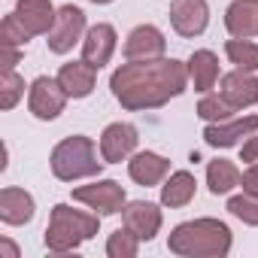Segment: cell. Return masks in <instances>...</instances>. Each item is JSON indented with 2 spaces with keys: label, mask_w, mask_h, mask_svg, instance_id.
Listing matches in <instances>:
<instances>
[{
  "label": "cell",
  "mask_w": 258,
  "mask_h": 258,
  "mask_svg": "<svg viewBox=\"0 0 258 258\" xmlns=\"http://www.w3.org/2000/svg\"><path fill=\"white\" fill-rule=\"evenodd\" d=\"M161 222H164V216H161L158 204H149V201H131L121 210V225L127 231H134L140 240H152L161 231Z\"/></svg>",
  "instance_id": "obj_14"
},
{
  "label": "cell",
  "mask_w": 258,
  "mask_h": 258,
  "mask_svg": "<svg viewBox=\"0 0 258 258\" xmlns=\"http://www.w3.org/2000/svg\"><path fill=\"white\" fill-rule=\"evenodd\" d=\"M240 176H243V173H240L237 164L228 161V158H216V161L207 164V185H210L213 195H228L231 188L240 185Z\"/></svg>",
  "instance_id": "obj_22"
},
{
  "label": "cell",
  "mask_w": 258,
  "mask_h": 258,
  "mask_svg": "<svg viewBox=\"0 0 258 258\" xmlns=\"http://www.w3.org/2000/svg\"><path fill=\"white\" fill-rule=\"evenodd\" d=\"M234 234L222 219H195L170 231L167 249L179 258H225L231 252Z\"/></svg>",
  "instance_id": "obj_2"
},
{
  "label": "cell",
  "mask_w": 258,
  "mask_h": 258,
  "mask_svg": "<svg viewBox=\"0 0 258 258\" xmlns=\"http://www.w3.org/2000/svg\"><path fill=\"white\" fill-rule=\"evenodd\" d=\"M225 28L237 40H249L258 34V4L252 0H234L225 10Z\"/></svg>",
  "instance_id": "obj_19"
},
{
  "label": "cell",
  "mask_w": 258,
  "mask_h": 258,
  "mask_svg": "<svg viewBox=\"0 0 258 258\" xmlns=\"http://www.w3.org/2000/svg\"><path fill=\"white\" fill-rule=\"evenodd\" d=\"M91 4H100L103 7V4H112V0H91Z\"/></svg>",
  "instance_id": "obj_33"
},
{
  "label": "cell",
  "mask_w": 258,
  "mask_h": 258,
  "mask_svg": "<svg viewBox=\"0 0 258 258\" xmlns=\"http://www.w3.org/2000/svg\"><path fill=\"white\" fill-rule=\"evenodd\" d=\"M185 64H188V79H191L195 91H201V94H207V91L222 79V76H219V58H216V52H210V49L191 52V58H188Z\"/></svg>",
  "instance_id": "obj_20"
},
{
  "label": "cell",
  "mask_w": 258,
  "mask_h": 258,
  "mask_svg": "<svg viewBox=\"0 0 258 258\" xmlns=\"http://www.w3.org/2000/svg\"><path fill=\"white\" fill-rule=\"evenodd\" d=\"M22 97H25V79L16 70H7L4 76H0V106L13 109Z\"/></svg>",
  "instance_id": "obj_27"
},
{
  "label": "cell",
  "mask_w": 258,
  "mask_h": 258,
  "mask_svg": "<svg viewBox=\"0 0 258 258\" xmlns=\"http://www.w3.org/2000/svg\"><path fill=\"white\" fill-rule=\"evenodd\" d=\"M198 115L204 118V121H228L231 115H234V106L222 97V94H204L201 97V103H198Z\"/></svg>",
  "instance_id": "obj_25"
},
{
  "label": "cell",
  "mask_w": 258,
  "mask_h": 258,
  "mask_svg": "<svg viewBox=\"0 0 258 258\" xmlns=\"http://www.w3.org/2000/svg\"><path fill=\"white\" fill-rule=\"evenodd\" d=\"M188 64L176 58H152V61H127L109 76L112 97L127 112L158 109L179 97L188 88Z\"/></svg>",
  "instance_id": "obj_1"
},
{
  "label": "cell",
  "mask_w": 258,
  "mask_h": 258,
  "mask_svg": "<svg viewBox=\"0 0 258 258\" xmlns=\"http://www.w3.org/2000/svg\"><path fill=\"white\" fill-rule=\"evenodd\" d=\"M137 127L131 121H112L103 127L100 134V158L106 164H121L124 158H131L137 149Z\"/></svg>",
  "instance_id": "obj_8"
},
{
  "label": "cell",
  "mask_w": 258,
  "mask_h": 258,
  "mask_svg": "<svg viewBox=\"0 0 258 258\" xmlns=\"http://www.w3.org/2000/svg\"><path fill=\"white\" fill-rule=\"evenodd\" d=\"M0 249H4V252H7L10 258H19V249H16V246H13L10 240H0Z\"/></svg>",
  "instance_id": "obj_32"
},
{
  "label": "cell",
  "mask_w": 258,
  "mask_h": 258,
  "mask_svg": "<svg viewBox=\"0 0 258 258\" xmlns=\"http://www.w3.org/2000/svg\"><path fill=\"white\" fill-rule=\"evenodd\" d=\"M97 231H100V213H82L73 210L70 204H55L43 240L49 252H73Z\"/></svg>",
  "instance_id": "obj_3"
},
{
  "label": "cell",
  "mask_w": 258,
  "mask_h": 258,
  "mask_svg": "<svg viewBox=\"0 0 258 258\" xmlns=\"http://www.w3.org/2000/svg\"><path fill=\"white\" fill-rule=\"evenodd\" d=\"M34 213H37V204L25 188L7 185L0 191V222L4 225H28Z\"/></svg>",
  "instance_id": "obj_16"
},
{
  "label": "cell",
  "mask_w": 258,
  "mask_h": 258,
  "mask_svg": "<svg viewBox=\"0 0 258 258\" xmlns=\"http://www.w3.org/2000/svg\"><path fill=\"white\" fill-rule=\"evenodd\" d=\"M225 55H228V61L237 70H249V73L258 70V46L249 43V40H237V37L228 40L225 43Z\"/></svg>",
  "instance_id": "obj_23"
},
{
  "label": "cell",
  "mask_w": 258,
  "mask_h": 258,
  "mask_svg": "<svg viewBox=\"0 0 258 258\" xmlns=\"http://www.w3.org/2000/svg\"><path fill=\"white\" fill-rule=\"evenodd\" d=\"M73 201L91 207V210L100 213V216H115V213L124 210L127 195H124V188H121L115 179H97V182H91V185L73 188Z\"/></svg>",
  "instance_id": "obj_6"
},
{
  "label": "cell",
  "mask_w": 258,
  "mask_h": 258,
  "mask_svg": "<svg viewBox=\"0 0 258 258\" xmlns=\"http://www.w3.org/2000/svg\"><path fill=\"white\" fill-rule=\"evenodd\" d=\"M167 173H170V161L164 155H158V152H137V155H131V161H127V176L143 188L158 185Z\"/></svg>",
  "instance_id": "obj_15"
},
{
  "label": "cell",
  "mask_w": 258,
  "mask_h": 258,
  "mask_svg": "<svg viewBox=\"0 0 258 258\" xmlns=\"http://www.w3.org/2000/svg\"><path fill=\"white\" fill-rule=\"evenodd\" d=\"M195 191H198V179H195V173H188V170H176V173H170V179L161 185V204L170 207V210L188 207L191 198H195Z\"/></svg>",
  "instance_id": "obj_21"
},
{
  "label": "cell",
  "mask_w": 258,
  "mask_h": 258,
  "mask_svg": "<svg viewBox=\"0 0 258 258\" xmlns=\"http://www.w3.org/2000/svg\"><path fill=\"white\" fill-rule=\"evenodd\" d=\"M115 40L118 37H115V28L112 25H106V22L91 25L85 31V37H82V61L91 64L94 70L106 67L109 58H112V52H115Z\"/></svg>",
  "instance_id": "obj_12"
},
{
  "label": "cell",
  "mask_w": 258,
  "mask_h": 258,
  "mask_svg": "<svg viewBox=\"0 0 258 258\" xmlns=\"http://www.w3.org/2000/svg\"><path fill=\"white\" fill-rule=\"evenodd\" d=\"M137 252H140V237L134 231H127L121 225L118 231L109 234V240H106V255L109 258H134Z\"/></svg>",
  "instance_id": "obj_24"
},
{
  "label": "cell",
  "mask_w": 258,
  "mask_h": 258,
  "mask_svg": "<svg viewBox=\"0 0 258 258\" xmlns=\"http://www.w3.org/2000/svg\"><path fill=\"white\" fill-rule=\"evenodd\" d=\"M240 185H243V191H249V195H255V198H258V161H255V164H249V167L243 170Z\"/></svg>",
  "instance_id": "obj_29"
},
{
  "label": "cell",
  "mask_w": 258,
  "mask_h": 258,
  "mask_svg": "<svg viewBox=\"0 0 258 258\" xmlns=\"http://www.w3.org/2000/svg\"><path fill=\"white\" fill-rule=\"evenodd\" d=\"M258 131V115H243V118H228V121H207L204 127V143L213 149H231L243 137Z\"/></svg>",
  "instance_id": "obj_9"
},
{
  "label": "cell",
  "mask_w": 258,
  "mask_h": 258,
  "mask_svg": "<svg viewBox=\"0 0 258 258\" xmlns=\"http://www.w3.org/2000/svg\"><path fill=\"white\" fill-rule=\"evenodd\" d=\"M164 52H167V40L155 25H140L124 40L127 61H152V58H164Z\"/></svg>",
  "instance_id": "obj_11"
},
{
  "label": "cell",
  "mask_w": 258,
  "mask_h": 258,
  "mask_svg": "<svg viewBox=\"0 0 258 258\" xmlns=\"http://www.w3.org/2000/svg\"><path fill=\"white\" fill-rule=\"evenodd\" d=\"M67 97L70 94L64 91V85L58 82V76L55 79L52 76H37L31 82V88H28V109L40 121H52V118H58L64 112Z\"/></svg>",
  "instance_id": "obj_5"
},
{
  "label": "cell",
  "mask_w": 258,
  "mask_h": 258,
  "mask_svg": "<svg viewBox=\"0 0 258 258\" xmlns=\"http://www.w3.org/2000/svg\"><path fill=\"white\" fill-rule=\"evenodd\" d=\"M228 213L234 216V219H240L243 225H258V198L255 195H249V191H243V195H234V198H228Z\"/></svg>",
  "instance_id": "obj_26"
},
{
  "label": "cell",
  "mask_w": 258,
  "mask_h": 258,
  "mask_svg": "<svg viewBox=\"0 0 258 258\" xmlns=\"http://www.w3.org/2000/svg\"><path fill=\"white\" fill-rule=\"evenodd\" d=\"M16 16L31 31V37H40V34L52 31V25L58 19V10L52 7V0H19V4H16Z\"/></svg>",
  "instance_id": "obj_17"
},
{
  "label": "cell",
  "mask_w": 258,
  "mask_h": 258,
  "mask_svg": "<svg viewBox=\"0 0 258 258\" xmlns=\"http://www.w3.org/2000/svg\"><path fill=\"white\" fill-rule=\"evenodd\" d=\"M219 94L234 106V109H246L258 103V76L249 70H231L219 79Z\"/></svg>",
  "instance_id": "obj_13"
},
{
  "label": "cell",
  "mask_w": 258,
  "mask_h": 258,
  "mask_svg": "<svg viewBox=\"0 0 258 258\" xmlns=\"http://www.w3.org/2000/svg\"><path fill=\"white\" fill-rule=\"evenodd\" d=\"M52 173L55 179L61 182H76V179H85V176H97L100 167L106 164L103 158H97V149H94V140L91 137H64L55 149H52Z\"/></svg>",
  "instance_id": "obj_4"
},
{
  "label": "cell",
  "mask_w": 258,
  "mask_h": 258,
  "mask_svg": "<svg viewBox=\"0 0 258 258\" xmlns=\"http://www.w3.org/2000/svg\"><path fill=\"white\" fill-rule=\"evenodd\" d=\"M49 40V52H55V55H67L82 37H85V13L79 10V7H73V4H67V7H61L58 10V19H55V25H52V31L46 34Z\"/></svg>",
  "instance_id": "obj_7"
},
{
  "label": "cell",
  "mask_w": 258,
  "mask_h": 258,
  "mask_svg": "<svg viewBox=\"0 0 258 258\" xmlns=\"http://www.w3.org/2000/svg\"><path fill=\"white\" fill-rule=\"evenodd\" d=\"M252 4H258V0H252Z\"/></svg>",
  "instance_id": "obj_34"
},
{
  "label": "cell",
  "mask_w": 258,
  "mask_h": 258,
  "mask_svg": "<svg viewBox=\"0 0 258 258\" xmlns=\"http://www.w3.org/2000/svg\"><path fill=\"white\" fill-rule=\"evenodd\" d=\"M4 58H0V67H4V73L7 70H16V64L22 61V52L19 49H13V46H4V52H0Z\"/></svg>",
  "instance_id": "obj_31"
},
{
  "label": "cell",
  "mask_w": 258,
  "mask_h": 258,
  "mask_svg": "<svg viewBox=\"0 0 258 258\" xmlns=\"http://www.w3.org/2000/svg\"><path fill=\"white\" fill-rule=\"evenodd\" d=\"M28 40H31V31L19 22V16H16V13L7 16L4 25H0V46H13V49H19V46H28Z\"/></svg>",
  "instance_id": "obj_28"
},
{
  "label": "cell",
  "mask_w": 258,
  "mask_h": 258,
  "mask_svg": "<svg viewBox=\"0 0 258 258\" xmlns=\"http://www.w3.org/2000/svg\"><path fill=\"white\" fill-rule=\"evenodd\" d=\"M170 25L179 37H201L210 25L207 0H173L170 4Z\"/></svg>",
  "instance_id": "obj_10"
},
{
  "label": "cell",
  "mask_w": 258,
  "mask_h": 258,
  "mask_svg": "<svg viewBox=\"0 0 258 258\" xmlns=\"http://www.w3.org/2000/svg\"><path fill=\"white\" fill-rule=\"evenodd\" d=\"M58 82L64 85V91L73 97V100H82L94 91L97 85V70L85 61H70V64H61L58 70Z\"/></svg>",
  "instance_id": "obj_18"
},
{
  "label": "cell",
  "mask_w": 258,
  "mask_h": 258,
  "mask_svg": "<svg viewBox=\"0 0 258 258\" xmlns=\"http://www.w3.org/2000/svg\"><path fill=\"white\" fill-rule=\"evenodd\" d=\"M240 161H246V164H255L258 161V134L252 137H246V143H243V149H240Z\"/></svg>",
  "instance_id": "obj_30"
}]
</instances>
